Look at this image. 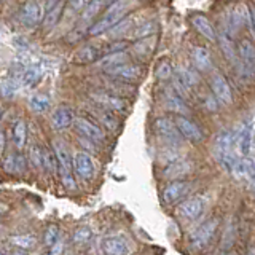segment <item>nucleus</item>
Listing matches in <instances>:
<instances>
[{"instance_id":"c85d7f7f","label":"nucleus","mask_w":255,"mask_h":255,"mask_svg":"<svg viewBox=\"0 0 255 255\" xmlns=\"http://www.w3.org/2000/svg\"><path fill=\"white\" fill-rule=\"evenodd\" d=\"M50 104H51V99L43 93H37L29 98V107L34 114H43V112L50 109Z\"/></svg>"},{"instance_id":"39448f33","label":"nucleus","mask_w":255,"mask_h":255,"mask_svg":"<svg viewBox=\"0 0 255 255\" xmlns=\"http://www.w3.org/2000/svg\"><path fill=\"white\" fill-rule=\"evenodd\" d=\"M217 227H219V220L215 217H211L209 220L201 223V225L191 233L190 243L193 244V247H196V249H203V247H206L211 243V239L214 238L215 231H217Z\"/></svg>"},{"instance_id":"dca6fc26","label":"nucleus","mask_w":255,"mask_h":255,"mask_svg":"<svg viewBox=\"0 0 255 255\" xmlns=\"http://www.w3.org/2000/svg\"><path fill=\"white\" fill-rule=\"evenodd\" d=\"M101 251L109 255H122L129 252V246L122 236H106L101 241Z\"/></svg>"},{"instance_id":"20e7f679","label":"nucleus","mask_w":255,"mask_h":255,"mask_svg":"<svg viewBox=\"0 0 255 255\" xmlns=\"http://www.w3.org/2000/svg\"><path fill=\"white\" fill-rule=\"evenodd\" d=\"M107 75L115 80V82L123 83H135L143 77V69L140 66H134V64H120V66L107 70Z\"/></svg>"},{"instance_id":"4c0bfd02","label":"nucleus","mask_w":255,"mask_h":255,"mask_svg":"<svg viewBox=\"0 0 255 255\" xmlns=\"http://www.w3.org/2000/svg\"><path fill=\"white\" fill-rule=\"evenodd\" d=\"M91 3V0H69V6L70 10L74 11H82L85 8Z\"/></svg>"},{"instance_id":"f257e3e1","label":"nucleus","mask_w":255,"mask_h":255,"mask_svg":"<svg viewBox=\"0 0 255 255\" xmlns=\"http://www.w3.org/2000/svg\"><path fill=\"white\" fill-rule=\"evenodd\" d=\"M238 150V131H223L215 139V158L219 159V163L225 167L227 171L236 172L239 163L243 159H239L236 155Z\"/></svg>"},{"instance_id":"c756f323","label":"nucleus","mask_w":255,"mask_h":255,"mask_svg":"<svg viewBox=\"0 0 255 255\" xmlns=\"http://www.w3.org/2000/svg\"><path fill=\"white\" fill-rule=\"evenodd\" d=\"M153 50H155V40H151L150 35L142 37L139 40V43H135V46H134V51L137 53L135 56H137V58L142 59V61L148 59V56L153 53Z\"/></svg>"},{"instance_id":"ddd939ff","label":"nucleus","mask_w":255,"mask_h":255,"mask_svg":"<svg viewBox=\"0 0 255 255\" xmlns=\"http://www.w3.org/2000/svg\"><path fill=\"white\" fill-rule=\"evenodd\" d=\"M91 99L94 101V104H98L101 107H106V109H110L114 112H125L128 104L125 99L118 98L114 93H91Z\"/></svg>"},{"instance_id":"9d476101","label":"nucleus","mask_w":255,"mask_h":255,"mask_svg":"<svg viewBox=\"0 0 255 255\" xmlns=\"http://www.w3.org/2000/svg\"><path fill=\"white\" fill-rule=\"evenodd\" d=\"M209 85H211V90H212L214 96L222 104H225V106L233 104V93H231V88L225 80V77L215 72V74H212L209 78Z\"/></svg>"},{"instance_id":"ea45409f","label":"nucleus","mask_w":255,"mask_h":255,"mask_svg":"<svg viewBox=\"0 0 255 255\" xmlns=\"http://www.w3.org/2000/svg\"><path fill=\"white\" fill-rule=\"evenodd\" d=\"M61 0H46V11H51L53 8H56L59 5Z\"/></svg>"},{"instance_id":"2eb2a0df","label":"nucleus","mask_w":255,"mask_h":255,"mask_svg":"<svg viewBox=\"0 0 255 255\" xmlns=\"http://www.w3.org/2000/svg\"><path fill=\"white\" fill-rule=\"evenodd\" d=\"M204 209V199L201 196L188 198L179 204V214L187 220H196L203 214Z\"/></svg>"},{"instance_id":"79ce46f5","label":"nucleus","mask_w":255,"mask_h":255,"mask_svg":"<svg viewBox=\"0 0 255 255\" xmlns=\"http://www.w3.org/2000/svg\"><path fill=\"white\" fill-rule=\"evenodd\" d=\"M114 2H117V0H104V6H110Z\"/></svg>"},{"instance_id":"6e6552de","label":"nucleus","mask_w":255,"mask_h":255,"mask_svg":"<svg viewBox=\"0 0 255 255\" xmlns=\"http://www.w3.org/2000/svg\"><path fill=\"white\" fill-rule=\"evenodd\" d=\"M18 19L24 27H35L40 19H42V6L35 0H29V2H26L19 8Z\"/></svg>"},{"instance_id":"4468645a","label":"nucleus","mask_w":255,"mask_h":255,"mask_svg":"<svg viewBox=\"0 0 255 255\" xmlns=\"http://www.w3.org/2000/svg\"><path fill=\"white\" fill-rule=\"evenodd\" d=\"M175 125H177V129L180 131L182 137H185L187 140L193 142V143H198L203 140L201 129H199V126L191 122V120L185 118L183 115H179L175 118Z\"/></svg>"},{"instance_id":"aec40b11","label":"nucleus","mask_w":255,"mask_h":255,"mask_svg":"<svg viewBox=\"0 0 255 255\" xmlns=\"http://www.w3.org/2000/svg\"><path fill=\"white\" fill-rule=\"evenodd\" d=\"M190 22L206 40H209V42H215V40H217V34H215L212 22L207 19L204 14H193L190 18Z\"/></svg>"},{"instance_id":"9b49d317","label":"nucleus","mask_w":255,"mask_h":255,"mask_svg":"<svg viewBox=\"0 0 255 255\" xmlns=\"http://www.w3.org/2000/svg\"><path fill=\"white\" fill-rule=\"evenodd\" d=\"M155 131L156 134L166 140L167 143H172V145H177L180 143V131L177 129V125L175 122L172 123L169 118H158L155 120Z\"/></svg>"},{"instance_id":"c9c22d12","label":"nucleus","mask_w":255,"mask_h":255,"mask_svg":"<svg viewBox=\"0 0 255 255\" xmlns=\"http://www.w3.org/2000/svg\"><path fill=\"white\" fill-rule=\"evenodd\" d=\"M29 159L35 167H43V148L38 145H32L29 150Z\"/></svg>"},{"instance_id":"412c9836","label":"nucleus","mask_w":255,"mask_h":255,"mask_svg":"<svg viewBox=\"0 0 255 255\" xmlns=\"http://www.w3.org/2000/svg\"><path fill=\"white\" fill-rule=\"evenodd\" d=\"M43 72H45L43 64H40V62L27 64V67H24V70L21 72L22 86H26V88L35 86L38 83V80L43 77Z\"/></svg>"},{"instance_id":"37998d69","label":"nucleus","mask_w":255,"mask_h":255,"mask_svg":"<svg viewBox=\"0 0 255 255\" xmlns=\"http://www.w3.org/2000/svg\"><path fill=\"white\" fill-rule=\"evenodd\" d=\"M2 151H5V132H2Z\"/></svg>"},{"instance_id":"a19ab883","label":"nucleus","mask_w":255,"mask_h":255,"mask_svg":"<svg viewBox=\"0 0 255 255\" xmlns=\"http://www.w3.org/2000/svg\"><path fill=\"white\" fill-rule=\"evenodd\" d=\"M251 27H252L254 34H255V10L251 11Z\"/></svg>"},{"instance_id":"4be33fe9","label":"nucleus","mask_w":255,"mask_h":255,"mask_svg":"<svg viewBox=\"0 0 255 255\" xmlns=\"http://www.w3.org/2000/svg\"><path fill=\"white\" fill-rule=\"evenodd\" d=\"M3 171L6 174H22L26 171V158L21 153H11L3 158Z\"/></svg>"},{"instance_id":"393cba45","label":"nucleus","mask_w":255,"mask_h":255,"mask_svg":"<svg viewBox=\"0 0 255 255\" xmlns=\"http://www.w3.org/2000/svg\"><path fill=\"white\" fill-rule=\"evenodd\" d=\"M91 112H93L94 117H98L101 120L102 125L106 126L107 129H110V131H117L118 129L120 123H118L117 117L114 115V110L106 109V107H102V109L99 107V109H91Z\"/></svg>"},{"instance_id":"58836bf2","label":"nucleus","mask_w":255,"mask_h":255,"mask_svg":"<svg viewBox=\"0 0 255 255\" xmlns=\"http://www.w3.org/2000/svg\"><path fill=\"white\" fill-rule=\"evenodd\" d=\"M59 13H61V5H58V6H56V8H53L51 11H48L46 21H45V24H46V26H53V24L56 22V19L59 18Z\"/></svg>"},{"instance_id":"a211bd4d","label":"nucleus","mask_w":255,"mask_h":255,"mask_svg":"<svg viewBox=\"0 0 255 255\" xmlns=\"http://www.w3.org/2000/svg\"><path fill=\"white\" fill-rule=\"evenodd\" d=\"M74 166H75V172L82 177L83 180H91L94 175V163L93 158L82 151V153H77L74 159Z\"/></svg>"},{"instance_id":"5701e85b","label":"nucleus","mask_w":255,"mask_h":255,"mask_svg":"<svg viewBox=\"0 0 255 255\" xmlns=\"http://www.w3.org/2000/svg\"><path fill=\"white\" fill-rule=\"evenodd\" d=\"M191 59H193V64L196 66V69L203 70V72L211 70V67H212L211 54L204 46H195L193 50H191Z\"/></svg>"},{"instance_id":"7ed1b4c3","label":"nucleus","mask_w":255,"mask_h":255,"mask_svg":"<svg viewBox=\"0 0 255 255\" xmlns=\"http://www.w3.org/2000/svg\"><path fill=\"white\" fill-rule=\"evenodd\" d=\"M54 153L58 156V171H59L64 187L74 190L75 188V177H74L75 166L69 153V148L64 145L62 140H54Z\"/></svg>"},{"instance_id":"1a4fd4ad","label":"nucleus","mask_w":255,"mask_h":255,"mask_svg":"<svg viewBox=\"0 0 255 255\" xmlns=\"http://www.w3.org/2000/svg\"><path fill=\"white\" fill-rule=\"evenodd\" d=\"M106 54H109V45H94V43H90V45H85L82 50H80L75 54L74 62H77V64L98 62Z\"/></svg>"},{"instance_id":"473e14b6","label":"nucleus","mask_w":255,"mask_h":255,"mask_svg":"<svg viewBox=\"0 0 255 255\" xmlns=\"http://www.w3.org/2000/svg\"><path fill=\"white\" fill-rule=\"evenodd\" d=\"M91 238H93V230L91 228H88V227H80L74 231V243L78 244V246H85L91 241Z\"/></svg>"},{"instance_id":"f3484780","label":"nucleus","mask_w":255,"mask_h":255,"mask_svg":"<svg viewBox=\"0 0 255 255\" xmlns=\"http://www.w3.org/2000/svg\"><path fill=\"white\" fill-rule=\"evenodd\" d=\"M74 120H75L74 110L67 106H61L53 112L51 126L56 131H62V129H66V128H69L70 125H74Z\"/></svg>"},{"instance_id":"7c9ffc66","label":"nucleus","mask_w":255,"mask_h":255,"mask_svg":"<svg viewBox=\"0 0 255 255\" xmlns=\"http://www.w3.org/2000/svg\"><path fill=\"white\" fill-rule=\"evenodd\" d=\"M191 171V166L190 163H185V161H175L172 164H169L164 169V175L167 179H179V177H183L185 174H188Z\"/></svg>"},{"instance_id":"e433bc0d","label":"nucleus","mask_w":255,"mask_h":255,"mask_svg":"<svg viewBox=\"0 0 255 255\" xmlns=\"http://www.w3.org/2000/svg\"><path fill=\"white\" fill-rule=\"evenodd\" d=\"M171 74H172V70H171V64L167 62V61H163L159 66L156 67V70H155V75H156V78H159V80H166V78H169L171 77Z\"/></svg>"},{"instance_id":"f704fd0d","label":"nucleus","mask_w":255,"mask_h":255,"mask_svg":"<svg viewBox=\"0 0 255 255\" xmlns=\"http://www.w3.org/2000/svg\"><path fill=\"white\" fill-rule=\"evenodd\" d=\"M43 239H45V246H48V247L58 246L59 244V228L56 225H50L45 231Z\"/></svg>"},{"instance_id":"b1692460","label":"nucleus","mask_w":255,"mask_h":255,"mask_svg":"<svg viewBox=\"0 0 255 255\" xmlns=\"http://www.w3.org/2000/svg\"><path fill=\"white\" fill-rule=\"evenodd\" d=\"M161 98H163V102H164V107L167 109H171L174 112H185L187 107H185V104H183V99L182 96L175 91V90H164L163 94H161Z\"/></svg>"},{"instance_id":"2f4dec72","label":"nucleus","mask_w":255,"mask_h":255,"mask_svg":"<svg viewBox=\"0 0 255 255\" xmlns=\"http://www.w3.org/2000/svg\"><path fill=\"white\" fill-rule=\"evenodd\" d=\"M37 244L35 238L30 236V235H16L10 238V246L13 247H19L22 251H30L34 249Z\"/></svg>"},{"instance_id":"f8f14e48","label":"nucleus","mask_w":255,"mask_h":255,"mask_svg":"<svg viewBox=\"0 0 255 255\" xmlns=\"http://www.w3.org/2000/svg\"><path fill=\"white\" fill-rule=\"evenodd\" d=\"M190 190H191L190 182L175 180L163 190V199L166 204H175L182 201V199L190 193Z\"/></svg>"},{"instance_id":"0eeeda50","label":"nucleus","mask_w":255,"mask_h":255,"mask_svg":"<svg viewBox=\"0 0 255 255\" xmlns=\"http://www.w3.org/2000/svg\"><path fill=\"white\" fill-rule=\"evenodd\" d=\"M238 56L241 61L243 74L252 77L255 74V46L251 40H241L238 45Z\"/></svg>"},{"instance_id":"a878e982","label":"nucleus","mask_w":255,"mask_h":255,"mask_svg":"<svg viewBox=\"0 0 255 255\" xmlns=\"http://www.w3.org/2000/svg\"><path fill=\"white\" fill-rule=\"evenodd\" d=\"M128 62V56L125 54V51H115V53H110V54H106L102 59L98 61L99 67L104 69V70H110L114 69L117 66H120V64H125Z\"/></svg>"},{"instance_id":"c03bdc74","label":"nucleus","mask_w":255,"mask_h":255,"mask_svg":"<svg viewBox=\"0 0 255 255\" xmlns=\"http://www.w3.org/2000/svg\"><path fill=\"white\" fill-rule=\"evenodd\" d=\"M252 183H254V190H255V177L252 179Z\"/></svg>"},{"instance_id":"423d86ee","label":"nucleus","mask_w":255,"mask_h":255,"mask_svg":"<svg viewBox=\"0 0 255 255\" xmlns=\"http://www.w3.org/2000/svg\"><path fill=\"white\" fill-rule=\"evenodd\" d=\"M74 128L78 134H82L86 140H90L93 143H102L104 139H106V135H104V131L101 128L83 117H78L74 120Z\"/></svg>"},{"instance_id":"6ab92c4d","label":"nucleus","mask_w":255,"mask_h":255,"mask_svg":"<svg viewBox=\"0 0 255 255\" xmlns=\"http://www.w3.org/2000/svg\"><path fill=\"white\" fill-rule=\"evenodd\" d=\"M254 140V125L246 123L241 129L238 131V151L243 158H246L252 150Z\"/></svg>"},{"instance_id":"cd10ccee","label":"nucleus","mask_w":255,"mask_h":255,"mask_svg":"<svg viewBox=\"0 0 255 255\" xmlns=\"http://www.w3.org/2000/svg\"><path fill=\"white\" fill-rule=\"evenodd\" d=\"M22 86L21 82V74H16L13 77H5L2 80V96L5 99L13 98V96L18 93V90Z\"/></svg>"},{"instance_id":"72a5a7b5","label":"nucleus","mask_w":255,"mask_h":255,"mask_svg":"<svg viewBox=\"0 0 255 255\" xmlns=\"http://www.w3.org/2000/svg\"><path fill=\"white\" fill-rule=\"evenodd\" d=\"M177 80L182 85H185L188 90L198 83V78L195 75V72H191L190 69H179L177 70Z\"/></svg>"},{"instance_id":"bb28decb","label":"nucleus","mask_w":255,"mask_h":255,"mask_svg":"<svg viewBox=\"0 0 255 255\" xmlns=\"http://www.w3.org/2000/svg\"><path fill=\"white\" fill-rule=\"evenodd\" d=\"M11 135H13V142L16 148H24L26 145V139H27V125L24 120H16L14 125H13V131H11Z\"/></svg>"},{"instance_id":"f03ea898","label":"nucleus","mask_w":255,"mask_h":255,"mask_svg":"<svg viewBox=\"0 0 255 255\" xmlns=\"http://www.w3.org/2000/svg\"><path fill=\"white\" fill-rule=\"evenodd\" d=\"M128 6H129V2H128V0H117V2L112 3L107 8L106 14H104L94 26H91L90 35H101L104 32H107L109 29L115 27L117 24L125 18Z\"/></svg>"}]
</instances>
